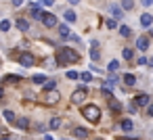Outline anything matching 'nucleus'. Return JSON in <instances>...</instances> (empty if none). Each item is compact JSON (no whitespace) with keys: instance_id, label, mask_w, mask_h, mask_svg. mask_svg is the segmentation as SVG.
<instances>
[{"instance_id":"1","label":"nucleus","mask_w":153,"mask_h":140,"mask_svg":"<svg viewBox=\"0 0 153 140\" xmlns=\"http://www.w3.org/2000/svg\"><path fill=\"white\" fill-rule=\"evenodd\" d=\"M57 59H59L57 63H61V65L63 63H78L80 61V55L76 50H71V48H61L59 55H57Z\"/></svg>"},{"instance_id":"2","label":"nucleus","mask_w":153,"mask_h":140,"mask_svg":"<svg viewBox=\"0 0 153 140\" xmlns=\"http://www.w3.org/2000/svg\"><path fill=\"white\" fill-rule=\"evenodd\" d=\"M82 115H84V119H88L90 123H97V121L101 119V109H99L97 105H86V107L82 109Z\"/></svg>"},{"instance_id":"3","label":"nucleus","mask_w":153,"mask_h":140,"mask_svg":"<svg viewBox=\"0 0 153 140\" xmlns=\"http://www.w3.org/2000/svg\"><path fill=\"white\" fill-rule=\"evenodd\" d=\"M86 96H88L86 88H84V86H80V88L71 94V105H82V102L86 100Z\"/></svg>"},{"instance_id":"4","label":"nucleus","mask_w":153,"mask_h":140,"mask_svg":"<svg viewBox=\"0 0 153 140\" xmlns=\"http://www.w3.org/2000/svg\"><path fill=\"white\" fill-rule=\"evenodd\" d=\"M40 21H42V25H44V27H55V25H57V17H55V15H51V13H42Z\"/></svg>"},{"instance_id":"5","label":"nucleus","mask_w":153,"mask_h":140,"mask_svg":"<svg viewBox=\"0 0 153 140\" xmlns=\"http://www.w3.org/2000/svg\"><path fill=\"white\" fill-rule=\"evenodd\" d=\"M19 63H21L23 67H32V65L36 63V59H34V55H30V52H23V55L19 57Z\"/></svg>"},{"instance_id":"6","label":"nucleus","mask_w":153,"mask_h":140,"mask_svg":"<svg viewBox=\"0 0 153 140\" xmlns=\"http://www.w3.org/2000/svg\"><path fill=\"white\" fill-rule=\"evenodd\" d=\"M151 25H153V15L143 13L140 15V27H151Z\"/></svg>"},{"instance_id":"7","label":"nucleus","mask_w":153,"mask_h":140,"mask_svg":"<svg viewBox=\"0 0 153 140\" xmlns=\"http://www.w3.org/2000/svg\"><path fill=\"white\" fill-rule=\"evenodd\" d=\"M44 94H46V98H44L46 105H55V102H59V92H53V90H51V92H44Z\"/></svg>"},{"instance_id":"8","label":"nucleus","mask_w":153,"mask_h":140,"mask_svg":"<svg viewBox=\"0 0 153 140\" xmlns=\"http://www.w3.org/2000/svg\"><path fill=\"white\" fill-rule=\"evenodd\" d=\"M134 105H136V107H147V105H149V94H138V96L134 98Z\"/></svg>"},{"instance_id":"9","label":"nucleus","mask_w":153,"mask_h":140,"mask_svg":"<svg viewBox=\"0 0 153 140\" xmlns=\"http://www.w3.org/2000/svg\"><path fill=\"white\" fill-rule=\"evenodd\" d=\"M15 125H17L19 130H27V127H30V119H27V117H19V119H15Z\"/></svg>"},{"instance_id":"10","label":"nucleus","mask_w":153,"mask_h":140,"mask_svg":"<svg viewBox=\"0 0 153 140\" xmlns=\"http://www.w3.org/2000/svg\"><path fill=\"white\" fill-rule=\"evenodd\" d=\"M120 127H122L124 132H130V130L134 127V123H132V119H128V117H126V119H122V121H120Z\"/></svg>"},{"instance_id":"11","label":"nucleus","mask_w":153,"mask_h":140,"mask_svg":"<svg viewBox=\"0 0 153 140\" xmlns=\"http://www.w3.org/2000/svg\"><path fill=\"white\" fill-rule=\"evenodd\" d=\"M107 11H109V13H111V15H113L115 19H122V9H120L117 4H111V7H109Z\"/></svg>"},{"instance_id":"12","label":"nucleus","mask_w":153,"mask_h":140,"mask_svg":"<svg viewBox=\"0 0 153 140\" xmlns=\"http://www.w3.org/2000/svg\"><path fill=\"white\" fill-rule=\"evenodd\" d=\"M57 27H59V36H61V38H69V36H71L69 25H57Z\"/></svg>"},{"instance_id":"13","label":"nucleus","mask_w":153,"mask_h":140,"mask_svg":"<svg viewBox=\"0 0 153 140\" xmlns=\"http://www.w3.org/2000/svg\"><path fill=\"white\" fill-rule=\"evenodd\" d=\"M136 48L138 50H147L149 48V38H138L136 40Z\"/></svg>"},{"instance_id":"14","label":"nucleus","mask_w":153,"mask_h":140,"mask_svg":"<svg viewBox=\"0 0 153 140\" xmlns=\"http://www.w3.org/2000/svg\"><path fill=\"white\" fill-rule=\"evenodd\" d=\"M61 123H63V119H61V117H53V119L48 121V127H51V130H59V127H61Z\"/></svg>"},{"instance_id":"15","label":"nucleus","mask_w":153,"mask_h":140,"mask_svg":"<svg viewBox=\"0 0 153 140\" xmlns=\"http://www.w3.org/2000/svg\"><path fill=\"white\" fill-rule=\"evenodd\" d=\"M124 84H126V86H134V84H136V75H132V73H124Z\"/></svg>"},{"instance_id":"16","label":"nucleus","mask_w":153,"mask_h":140,"mask_svg":"<svg viewBox=\"0 0 153 140\" xmlns=\"http://www.w3.org/2000/svg\"><path fill=\"white\" fill-rule=\"evenodd\" d=\"M74 136L76 138H86L88 136V130L86 127H74Z\"/></svg>"},{"instance_id":"17","label":"nucleus","mask_w":153,"mask_h":140,"mask_svg":"<svg viewBox=\"0 0 153 140\" xmlns=\"http://www.w3.org/2000/svg\"><path fill=\"white\" fill-rule=\"evenodd\" d=\"M42 86H44V92H51V90H55V88H57V82H55V80H46Z\"/></svg>"},{"instance_id":"18","label":"nucleus","mask_w":153,"mask_h":140,"mask_svg":"<svg viewBox=\"0 0 153 140\" xmlns=\"http://www.w3.org/2000/svg\"><path fill=\"white\" fill-rule=\"evenodd\" d=\"M109 109L111 111H122V102L115 100V98H109Z\"/></svg>"},{"instance_id":"19","label":"nucleus","mask_w":153,"mask_h":140,"mask_svg":"<svg viewBox=\"0 0 153 140\" xmlns=\"http://www.w3.org/2000/svg\"><path fill=\"white\" fill-rule=\"evenodd\" d=\"M2 115H4V119H7L9 123H15V119H17V117H15V113H13V111H9V109H4V111H2Z\"/></svg>"},{"instance_id":"20","label":"nucleus","mask_w":153,"mask_h":140,"mask_svg":"<svg viewBox=\"0 0 153 140\" xmlns=\"http://www.w3.org/2000/svg\"><path fill=\"white\" fill-rule=\"evenodd\" d=\"M32 17H34V19H40V17H42L40 4H32Z\"/></svg>"},{"instance_id":"21","label":"nucleus","mask_w":153,"mask_h":140,"mask_svg":"<svg viewBox=\"0 0 153 140\" xmlns=\"http://www.w3.org/2000/svg\"><path fill=\"white\" fill-rule=\"evenodd\" d=\"M17 27H19L21 32H27V29H30V23H27L25 19H21V17H19V19H17Z\"/></svg>"},{"instance_id":"22","label":"nucleus","mask_w":153,"mask_h":140,"mask_svg":"<svg viewBox=\"0 0 153 140\" xmlns=\"http://www.w3.org/2000/svg\"><path fill=\"white\" fill-rule=\"evenodd\" d=\"M32 82H34V84H40V86H42V84L46 82V75H42V73H36V75H32Z\"/></svg>"},{"instance_id":"23","label":"nucleus","mask_w":153,"mask_h":140,"mask_svg":"<svg viewBox=\"0 0 153 140\" xmlns=\"http://www.w3.org/2000/svg\"><path fill=\"white\" fill-rule=\"evenodd\" d=\"M122 57H124L126 61H130V59L134 57V50H132V48H124V50H122Z\"/></svg>"},{"instance_id":"24","label":"nucleus","mask_w":153,"mask_h":140,"mask_svg":"<svg viewBox=\"0 0 153 140\" xmlns=\"http://www.w3.org/2000/svg\"><path fill=\"white\" fill-rule=\"evenodd\" d=\"M65 21H67V23H74V21H76V13H74V11H65Z\"/></svg>"},{"instance_id":"25","label":"nucleus","mask_w":153,"mask_h":140,"mask_svg":"<svg viewBox=\"0 0 153 140\" xmlns=\"http://www.w3.org/2000/svg\"><path fill=\"white\" fill-rule=\"evenodd\" d=\"M120 34H122L124 38H130V34H132V32H130V27H128V25H122V27H120Z\"/></svg>"},{"instance_id":"26","label":"nucleus","mask_w":153,"mask_h":140,"mask_svg":"<svg viewBox=\"0 0 153 140\" xmlns=\"http://www.w3.org/2000/svg\"><path fill=\"white\" fill-rule=\"evenodd\" d=\"M107 69H109L111 73H113V71H117V69H120V61H111V63L107 65Z\"/></svg>"},{"instance_id":"27","label":"nucleus","mask_w":153,"mask_h":140,"mask_svg":"<svg viewBox=\"0 0 153 140\" xmlns=\"http://www.w3.org/2000/svg\"><path fill=\"white\" fill-rule=\"evenodd\" d=\"M101 94L109 100V98H113V94H111V88H107V86H103V90H101Z\"/></svg>"},{"instance_id":"28","label":"nucleus","mask_w":153,"mask_h":140,"mask_svg":"<svg viewBox=\"0 0 153 140\" xmlns=\"http://www.w3.org/2000/svg\"><path fill=\"white\" fill-rule=\"evenodd\" d=\"M9 29H11V23L7 19H2V21H0V32H9Z\"/></svg>"},{"instance_id":"29","label":"nucleus","mask_w":153,"mask_h":140,"mask_svg":"<svg viewBox=\"0 0 153 140\" xmlns=\"http://www.w3.org/2000/svg\"><path fill=\"white\" fill-rule=\"evenodd\" d=\"M65 75H67V80H78V77H80V73H78V71H74V69H69Z\"/></svg>"},{"instance_id":"30","label":"nucleus","mask_w":153,"mask_h":140,"mask_svg":"<svg viewBox=\"0 0 153 140\" xmlns=\"http://www.w3.org/2000/svg\"><path fill=\"white\" fill-rule=\"evenodd\" d=\"M80 77H82V82H92V73H90V71H84V73H80Z\"/></svg>"},{"instance_id":"31","label":"nucleus","mask_w":153,"mask_h":140,"mask_svg":"<svg viewBox=\"0 0 153 140\" xmlns=\"http://www.w3.org/2000/svg\"><path fill=\"white\" fill-rule=\"evenodd\" d=\"M134 7V2H132V0H122V9H126V11H130Z\"/></svg>"},{"instance_id":"32","label":"nucleus","mask_w":153,"mask_h":140,"mask_svg":"<svg viewBox=\"0 0 153 140\" xmlns=\"http://www.w3.org/2000/svg\"><path fill=\"white\" fill-rule=\"evenodd\" d=\"M19 80H21V75H11V77H7L4 82H7V84H17Z\"/></svg>"},{"instance_id":"33","label":"nucleus","mask_w":153,"mask_h":140,"mask_svg":"<svg viewBox=\"0 0 153 140\" xmlns=\"http://www.w3.org/2000/svg\"><path fill=\"white\" fill-rule=\"evenodd\" d=\"M105 25H107V29H115V27H117V23H115L113 19H109V21H105Z\"/></svg>"},{"instance_id":"34","label":"nucleus","mask_w":153,"mask_h":140,"mask_svg":"<svg viewBox=\"0 0 153 140\" xmlns=\"http://www.w3.org/2000/svg\"><path fill=\"white\" fill-rule=\"evenodd\" d=\"M90 59L92 61H99V48H92L90 50Z\"/></svg>"},{"instance_id":"35","label":"nucleus","mask_w":153,"mask_h":140,"mask_svg":"<svg viewBox=\"0 0 153 140\" xmlns=\"http://www.w3.org/2000/svg\"><path fill=\"white\" fill-rule=\"evenodd\" d=\"M69 40H71V42H76V44H80V38H78V36H74V34L69 36Z\"/></svg>"},{"instance_id":"36","label":"nucleus","mask_w":153,"mask_h":140,"mask_svg":"<svg viewBox=\"0 0 153 140\" xmlns=\"http://www.w3.org/2000/svg\"><path fill=\"white\" fill-rule=\"evenodd\" d=\"M138 65H147V57H138Z\"/></svg>"},{"instance_id":"37","label":"nucleus","mask_w":153,"mask_h":140,"mask_svg":"<svg viewBox=\"0 0 153 140\" xmlns=\"http://www.w3.org/2000/svg\"><path fill=\"white\" fill-rule=\"evenodd\" d=\"M147 65H149V67L153 69V57H147Z\"/></svg>"},{"instance_id":"38","label":"nucleus","mask_w":153,"mask_h":140,"mask_svg":"<svg viewBox=\"0 0 153 140\" xmlns=\"http://www.w3.org/2000/svg\"><path fill=\"white\" fill-rule=\"evenodd\" d=\"M23 4V0H13V7H21Z\"/></svg>"},{"instance_id":"39","label":"nucleus","mask_w":153,"mask_h":140,"mask_svg":"<svg viewBox=\"0 0 153 140\" xmlns=\"http://www.w3.org/2000/svg\"><path fill=\"white\" fill-rule=\"evenodd\" d=\"M147 107H149V111H147V113H149V115L153 117V105H147Z\"/></svg>"},{"instance_id":"40","label":"nucleus","mask_w":153,"mask_h":140,"mask_svg":"<svg viewBox=\"0 0 153 140\" xmlns=\"http://www.w3.org/2000/svg\"><path fill=\"white\" fill-rule=\"evenodd\" d=\"M151 2H153V0H143V4H145V7H149Z\"/></svg>"},{"instance_id":"41","label":"nucleus","mask_w":153,"mask_h":140,"mask_svg":"<svg viewBox=\"0 0 153 140\" xmlns=\"http://www.w3.org/2000/svg\"><path fill=\"white\" fill-rule=\"evenodd\" d=\"M67 2H69V4H78V2H80V0H67Z\"/></svg>"},{"instance_id":"42","label":"nucleus","mask_w":153,"mask_h":140,"mask_svg":"<svg viewBox=\"0 0 153 140\" xmlns=\"http://www.w3.org/2000/svg\"><path fill=\"white\" fill-rule=\"evenodd\" d=\"M2 96H4V90H2V88H0V100H2Z\"/></svg>"},{"instance_id":"43","label":"nucleus","mask_w":153,"mask_h":140,"mask_svg":"<svg viewBox=\"0 0 153 140\" xmlns=\"http://www.w3.org/2000/svg\"><path fill=\"white\" fill-rule=\"evenodd\" d=\"M149 36H151V38H153V29H149Z\"/></svg>"},{"instance_id":"44","label":"nucleus","mask_w":153,"mask_h":140,"mask_svg":"<svg viewBox=\"0 0 153 140\" xmlns=\"http://www.w3.org/2000/svg\"><path fill=\"white\" fill-rule=\"evenodd\" d=\"M0 140H11V138H0Z\"/></svg>"},{"instance_id":"45","label":"nucleus","mask_w":153,"mask_h":140,"mask_svg":"<svg viewBox=\"0 0 153 140\" xmlns=\"http://www.w3.org/2000/svg\"><path fill=\"white\" fill-rule=\"evenodd\" d=\"M94 140H103V138H94Z\"/></svg>"}]
</instances>
